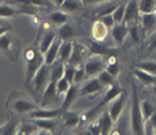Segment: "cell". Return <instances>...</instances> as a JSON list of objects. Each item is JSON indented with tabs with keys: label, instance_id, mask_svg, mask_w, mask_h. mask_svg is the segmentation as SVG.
Listing matches in <instances>:
<instances>
[{
	"label": "cell",
	"instance_id": "cell-26",
	"mask_svg": "<svg viewBox=\"0 0 156 135\" xmlns=\"http://www.w3.org/2000/svg\"><path fill=\"white\" fill-rule=\"evenodd\" d=\"M58 34H59V38L62 40H71L76 35V33H75V29L73 28L71 24L65 23V24L60 26Z\"/></svg>",
	"mask_w": 156,
	"mask_h": 135
},
{
	"label": "cell",
	"instance_id": "cell-34",
	"mask_svg": "<svg viewBox=\"0 0 156 135\" xmlns=\"http://www.w3.org/2000/svg\"><path fill=\"white\" fill-rule=\"evenodd\" d=\"M71 85H72V83H71L66 78H64V76L60 78L56 83V88H57L58 95H65V94L67 92V90L69 89Z\"/></svg>",
	"mask_w": 156,
	"mask_h": 135
},
{
	"label": "cell",
	"instance_id": "cell-51",
	"mask_svg": "<svg viewBox=\"0 0 156 135\" xmlns=\"http://www.w3.org/2000/svg\"><path fill=\"white\" fill-rule=\"evenodd\" d=\"M149 88H151V92H153V94H154V95L156 96V85H151V87H149Z\"/></svg>",
	"mask_w": 156,
	"mask_h": 135
},
{
	"label": "cell",
	"instance_id": "cell-15",
	"mask_svg": "<svg viewBox=\"0 0 156 135\" xmlns=\"http://www.w3.org/2000/svg\"><path fill=\"white\" fill-rule=\"evenodd\" d=\"M134 76L139 80L142 85H146V87H151V85H156V75L147 73L145 71H141V69L135 68L134 69Z\"/></svg>",
	"mask_w": 156,
	"mask_h": 135
},
{
	"label": "cell",
	"instance_id": "cell-14",
	"mask_svg": "<svg viewBox=\"0 0 156 135\" xmlns=\"http://www.w3.org/2000/svg\"><path fill=\"white\" fill-rule=\"evenodd\" d=\"M98 126H100L101 134H109L112 132L113 125H115V120L112 119V117L110 116V113L108 112L106 110L105 112H103L102 117L98 120Z\"/></svg>",
	"mask_w": 156,
	"mask_h": 135
},
{
	"label": "cell",
	"instance_id": "cell-19",
	"mask_svg": "<svg viewBox=\"0 0 156 135\" xmlns=\"http://www.w3.org/2000/svg\"><path fill=\"white\" fill-rule=\"evenodd\" d=\"M73 47H74V44H73L71 40H64V42H62L60 50H59V56H58V60H60L62 62L68 61L71 56H72Z\"/></svg>",
	"mask_w": 156,
	"mask_h": 135
},
{
	"label": "cell",
	"instance_id": "cell-16",
	"mask_svg": "<svg viewBox=\"0 0 156 135\" xmlns=\"http://www.w3.org/2000/svg\"><path fill=\"white\" fill-rule=\"evenodd\" d=\"M91 31H93V37H94V40H98V42H102V40H104V38L108 36L109 28L106 27L104 23L101 22L100 20H98V21H96V22L93 24Z\"/></svg>",
	"mask_w": 156,
	"mask_h": 135
},
{
	"label": "cell",
	"instance_id": "cell-44",
	"mask_svg": "<svg viewBox=\"0 0 156 135\" xmlns=\"http://www.w3.org/2000/svg\"><path fill=\"white\" fill-rule=\"evenodd\" d=\"M100 21L101 22H103L105 24L106 27L109 28V30L116 24L115 22V20H113V16H112V14H108V15H103V16H100Z\"/></svg>",
	"mask_w": 156,
	"mask_h": 135
},
{
	"label": "cell",
	"instance_id": "cell-4",
	"mask_svg": "<svg viewBox=\"0 0 156 135\" xmlns=\"http://www.w3.org/2000/svg\"><path fill=\"white\" fill-rule=\"evenodd\" d=\"M126 103H127V95H126L125 90H123L115 99H112V101L108 104V112L110 113V116L112 117V119L115 120V123L120 118L124 109H125Z\"/></svg>",
	"mask_w": 156,
	"mask_h": 135
},
{
	"label": "cell",
	"instance_id": "cell-29",
	"mask_svg": "<svg viewBox=\"0 0 156 135\" xmlns=\"http://www.w3.org/2000/svg\"><path fill=\"white\" fill-rule=\"evenodd\" d=\"M55 40H56V34L55 33H48V34H45L44 37L42 38V40H41V43L38 45L39 51L44 54L45 52L49 50V47L52 45V43L55 42Z\"/></svg>",
	"mask_w": 156,
	"mask_h": 135
},
{
	"label": "cell",
	"instance_id": "cell-37",
	"mask_svg": "<svg viewBox=\"0 0 156 135\" xmlns=\"http://www.w3.org/2000/svg\"><path fill=\"white\" fill-rule=\"evenodd\" d=\"M118 5H119V4L115 2L113 0L110 1V4H105V2H104V5L102 6V8H100V11H98V15H100V16H103V15L112 14Z\"/></svg>",
	"mask_w": 156,
	"mask_h": 135
},
{
	"label": "cell",
	"instance_id": "cell-31",
	"mask_svg": "<svg viewBox=\"0 0 156 135\" xmlns=\"http://www.w3.org/2000/svg\"><path fill=\"white\" fill-rule=\"evenodd\" d=\"M67 20H68V16L64 11H56L52 12L50 14V21L57 26L65 24V23H67Z\"/></svg>",
	"mask_w": 156,
	"mask_h": 135
},
{
	"label": "cell",
	"instance_id": "cell-45",
	"mask_svg": "<svg viewBox=\"0 0 156 135\" xmlns=\"http://www.w3.org/2000/svg\"><path fill=\"white\" fill-rule=\"evenodd\" d=\"M147 49L149 51L156 50V31L151 33L148 40H147Z\"/></svg>",
	"mask_w": 156,
	"mask_h": 135
},
{
	"label": "cell",
	"instance_id": "cell-2",
	"mask_svg": "<svg viewBox=\"0 0 156 135\" xmlns=\"http://www.w3.org/2000/svg\"><path fill=\"white\" fill-rule=\"evenodd\" d=\"M26 60V85H29L33 81L34 76L39 71V68L45 64L44 54L39 51V49H28L24 52Z\"/></svg>",
	"mask_w": 156,
	"mask_h": 135
},
{
	"label": "cell",
	"instance_id": "cell-21",
	"mask_svg": "<svg viewBox=\"0 0 156 135\" xmlns=\"http://www.w3.org/2000/svg\"><path fill=\"white\" fill-rule=\"evenodd\" d=\"M89 47H90V52L96 54V56H102V57L111 56V49H109V47H106L104 45H102L98 40L90 42Z\"/></svg>",
	"mask_w": 156,
	"mask_h": 135
},
{
	"label": "cell",
	"instance_id": "cell-10",
	"mask_svg": "<svg viewBox=\"0 0 156 135\" xmlns=\"http://www.w3.org/2000/svg\"><path fill=\"white\" fill-rule=\"evenodd\" d=\"M62 109H36L29 113V117L33 119H55L62 116Z\"/></svg>",
	"mask_w": 156,
	"mask_h": 135
},
{
	"label": "cell",
	"instance_id": "cell-13",
	"mask_svg": "<svg viewBox=\"0 0 156 135\" xmlns=\"http://www.w3.org/2000/svg\"><path fill=\"white\" fill-rule=\"evenodd\" d=\"M79 88H80L79 85L72 83V85L69 87V89L67 90V92L65 94V97H64V101H62V111H67L71 107V105H72L73 103L76 101V98L80 95Z\"/></svg>",
	"mask_w": 156,
	"mask_h": 135
},
{
	"label": "cell",
	"instance_id": "cell-52",
	"mask_svg": "<svg viewBox=\"0 0 156 135\" xmlns=\"http://www.w3.org/2000/svg\"><path fill=\"white\" fill-rule=\"evenodd\" d=\"M4 130H5V125H2V126H0V135L4 134Z\"/></svg>",
	"mask_w": 156,
	"mask_h": 135
},
{
	"label": "cell",
	"instance_id": "cell-32",
	"mask_svg": "<svg viewBox=\"0 0 156 135\" xmlns=\"http://www.w3.org/2000/svg\"><path fill=\"white\" fill-rule=\"evenodd\" d=\"M97 78H98L101 83L104 85L105 88L110 87V85H116V78H115L113 75H111V74L109 73L106 69H103V71L98 74V76H97Z\"/></svg>",
	"mask_w": 156,
	"mask_h": 135
},
{
	"label": "cell",
	"instance_id": "cell-11",
	"mask_svg": "<svg viewBox=\"0 0 156 135\" xmlns=\"http://www.w3.org/2000/svg\"><path fill=\"white\" fill-rule=\"evenodd\" d=\"M140 24L144 31L151 34L156 31V12L148 14H140Z\"/></svg>",
	"mask_w": 156,
	"mask_h": 135
},
{
	"label": "cell",
	"instance_id": "cell-12",
	"mask_svg": "<svg viewBox=\"0 0 156 135\" xmlns=\"http://www.w3.org/2000/svg\"><path fill=\"white\" fill-rule=\"evenodd\" d=\"M62 40L60 38H56L55 42L52 43L49 50L44 53V61L46 65L51 66L52 64L58 60V56H59V50H60V45H62Z\"/></svg>",
	"mask_w": 156,
	"mask_h": 135
},
{
	"label": "cell",
	"instance_id": "cell-1",
	"mask_svg": "<svg viewBox=\"0 0 156 135\" xmlns=\"http://www.w3.org/2000/svg\"><path fill=\"white\" fill-rule=\"evenodd\" d=\"M132 103H131V130L133 134H144L146 132L145 120L141 113L140 99L138 96V88L135 83H132Z\"/></svg>",
	"mask_w": 156,
	"mask_h": 135
},
{
	"label": "cell",
	"instance_id": "cell-42",
	"mask_svg": "<svg viewBox=\"0 0 156 135\" xmlns=\"http://www.w3.org/2000/svg\"><path fill=\"white\" fill-rule=\"evenodd\" d=\"M105 69L109 72V73L113 75L115 78H117L118 74L120 73V71H122V66L117 62H113V64H109V65H106Z\"/></svg>",
	"mask_w": 156,
	"mask_h": 135
},
{
	"label": "cell",
	"instance_id": "cell-35",
	"mask_svg": "<svg viewBox=\"0 0 156 135\" xmlns=\"http://www.w3.org/2000/svg\"><path fill=\"white\" fill-rule=\"evenodd\" d=\"M125 6H126V2L125 4H119V5L116 7V9L112 13V16H113V20L116 23H123L124 22V17H125Z\"/></svg>",
	"mask_w": 156,
	"mask_h": 135
},
{
	"label": "cell",
	"instance_id": "cell-46",
	"mask_svg": "<svg viewBox=\"0 0 156 135\" xmlns=\"http://www.w3.org/2000/svg\"><path fill=\"white\" fill-rule=\"evenodd\" d=\"M111 0H83V4L86 5H95V4H104V2H109Z\"/></svg>",
	"mask_w": 156,
	"mask_h": 135
},
{
	"label": "cell",
	"instance_id": "cell-23",
	"mask_svg": "<svg viewBox=\"0 0 156 135\" xmlns=\"http://www.w3.org/2000/svg\"><path fill=\"white\" fill-rule=\"evenodd\" d=\"M140 106H141V113H142V117H144V120L148 121L151 117L156 112V109L154 106V104L151 103V101H147V99H142L140 102Z\"/></svg>",
	"mask_w": 156,
	"mask_h": 135
},
{
	"label": "cell",
	"instance_id": "cell-24",
	"mask_svg": "<svg viewBox=\"0 0 156 135\" xmlns=\"http://www.w3.org/2000/svg\"><path fill=\"white\" fill-rule=\"evenodd\" d=\"M128 38L129 42L133 45H139L140 40H141V30L138 27L136 22L132 23V24H128Z\"/></svg>",
	"mask_w": 156,
	"mask_h": 135
},
{
	"label": "cell",
	"instance_id": "cell-17",
	"mask_svg": "<svg viewBox=\"0 0 156 135\" xmlns=\"http://www.w3.org/2000/svg\"><path fill=\"white\" fill-rule=\"evenodd\" d=\"M64 117V124L67 128H74L81 123V114L78 112H72V111H64L62 112Z\"/></svg>",
	"mask_w": 156,
	"mask_h": 135
},
{
	"label": "cell",
	"instance_id": "cell-48",
	"mask_svg": "<svg viewBox=\"0 0 156 135\" xmlns=\"http://www.w3.org/2000/svg\"><path fill=\"white\" fill-rule=\"evenodd\" d=\"M147 123H148V124L151 125V127L153 128V130H155V128H156V112L154 113L153 116H151V119H149V120H148Z\"/></svg>",
	"mask_w": 156,
	"mask_h": 135
},
{
	"label": "cell",
	"instance_id": "cell-7",
	"mask_svg": "<svg viewBox=\"0 0 156 135\" xmlns=\"http://www.w3.org/2000/svg\"><path fill=\"white\" fill-rule=\"evenodd\" d=\"M105 87L100 82L98 78H94L86 81L83 85L79 88V92L81 96H95L100 94Z\"/></svg>",
	"mask_w": 156,
	"mask_h": 135
},
{
	"label": "cell",
	"instance_id": "cell-20",
	"mask_svg": "<svg viewBox=\"0 0 156 135\" xmlns=\"http://www.w3.org/2000/svg\"><path fill=\"white\" fill-rule=\"evenodd\" d=\"M56 81H52L50 80L48 87L45 88V90L42 94V104H45L48 102L53 101L56 97H58V92H57V88H56Z\"/></svg>",
	"mask_w": 156,
	"mask_h": 135
},
{
	"label": "cell",
	"instance_id": "cell-41",
	"mask_svg": "<svg viewBox=\"0 0 156 135\" xmlns=\"http://www.w3.org/2000/svg\"><path fill=\"white\" fill-rule=\"evenodd\" d=\"M37 130V126L34 124H23L21 125V128L17 130L19 134H34Z\"/></svg>",
	"mask_w": 156,
	"mask_h": 135
},
{
	"label": "cell",
	"instance_id": "cell-40",
	"mask_svg": "<svg viewBox=\"0 0 156 135\" xmlns=\"http://www.w3.org/2000/svg\"><path fill=\"white\" fill-rule=\"evenodd\" d=\"M17 132V121L16 120H8L5 124V130L4 134H15Z\"/></svg>",
	"mask_w": 156,
	"mask_h": 135
},
{
	"label": "cell",
	"instance_id": "cell-6",
	"mask_svg": "<svg viewBox=\"0 0 156 135\" xmlns=\"http://www.w3.org/2000/svg\"><path fill=\"white\" fill-rule=\"evenodd\" d=\"M106 67V61L104 60V57L102 56H96L91 57L90 59H88L86 64H84V71L88 76H95L105 69Z\"/></svg>",
	"mask_w": 156,
	"mask_h": 135
},
{
	"label": "cell",
	"instance_id": "cell-25",
	"mask_svg": "<svg viewBox=\"0 0 156 135\" xmlns=\"http://www.w3.org/2000/svg\"><path fill=\"white\" fill-rule=\"evenodd\" d=\"M60 7L65 13H78L82 9V4L79 0H65Z\"/></svg>",
	"mask_w": 156,
	"mask_h": 135
},
{
	"label": "cell",
	"instance_id": "cell-39",
	"mask_svg": "<svg viewBox=\"0 0 156 135\" xmlns=\"http://www.w3.org/2000/svg\"><path fill=\"white\" fill-rule=\"evenodd\" d=\"M75 71H76V66H74V65H72V64L65 65V69H64V78H66L71 83H73Z\"/></svg>",
	"mask_w": 156,
	"mask_h": 135
},
{
	"label": "cell",
	"instance_id": "cell-22",
	"mask_svg": "<svg viewBox=\"0 0 156 135\" xmlns=\"http://www.w3.org/2000/svg\"><path fill=\"white\" fill-rule=\"evenodd\" d=\"M64 69H65V65L60 60H57L55 64H52L50 66V80L57 82L60 78L64 76Z\"/></svg>",
	"mask_w": 156,
	"mask_h": 135
},
{
	"label": "cell",
	"instance_id": "cell-38",
	"mask_svg": "<svg viewBox=\"0 0 156 135\" xmlns=\"http://www.w3.org/2000/svg\"><path fill=\"white\" fill-rule=\"evenodd\" d=\"M13 4H22V5L29 6H38V7H45L48 6L46 0H12Z\"/></svg>",
	"mask_w": 156,
	"mask_h": 135
},
{
	"label": "cell",
	"instance_id": "cell-49",
	"mask_svg": "<svg viewBox=\"0 0 156 135\" xmlns=\"http://www.w3.org/2000/svg\"><path fill=\"white\" fill-rule=\"evenodd\" d=\"M11 30V27H7V26H0V36H2L4 34L8 33Z\"/></svg>",
	"mask_w": 156,
	"mask_h": 135
},
{
	"label": "cell",
	"instance_id": "cell-3",
	"mask_svg": "<svg viewBox=\"0 0 156 135\" xmlns=\"http://www.w3.org/2000/svg\"><path fill=\"white\" fill-rule=\"evenodd\" d=\"M49 82H50V66L44 64L34 76L33 81L30 82L33 83L34 92L36 95H42L45 88L49 85Z\"/></svg>",
	"mask_w": 156,
	"mask_h": 135
},
{
	"label": "cell",
	"instance_id": "cell-30",
	"mask_svg": "<svg viewBox=\"0 0 156 135\" xmlns=\"http://www.w3.org/2000/svg\"><path fill=\"white\" fill-rule=\"evenodd\" d=\"M12 47H13V40H12L11 35L6 33L2 36H0V50L7 54H9Z\"/></svg>",
	"mask_w": 156,
	"mask_h": 135
},
{
	"label": "cell",
	"instance_id": "cell-50",
	"mask_svg": "<svg viewBox=\"0 0 156 135\" xmlns=\"http://www.w3.org/2000/svg\"><path fill=\"white\" fill-rule=\"evenodd\" d=\"M64 1H65V0H52V2L56 4L57 6H62Z\"/></svg>",
	"mask_w": 156,
	"mask_h": 135
},
{
	"label": "cell",
	"instance_id": "cell-33",
	"mask_svg": "<svg viewBox=\"0 0 156 135\" xmlns=\"http://www.w3.org/2000/svg\"><path fill=\"white\" fill-rule=\"evenodd\" d=\"M17 11L11 5H0V17L1 19H12L15 17Z\"/></svg>",
	"mask_w": 156,
	"mask_h": 135
},
{
	"label": "cell",
	"instance_id": "cell-5",
	"mask_svg": "<svg viewBox=\"0 0 156 135\" xmlns=\"http://www.w3.org/2000/svg\"><path fill=\"white\" fill-rule=\"evenodd\" d=\"M9 107L14 113L16 114H26V113L33 112L34 110L38 109L37 104L34 102L26 99V98H13L9 102Z\"/></svg>",
	"mask_w": 156,
	"mask_h": 135
},
{
	"label": "cell",
	"instance_id": "cell-8",
	"mask_svg": "<svg viewBox=\"0 0 156 135\" xmlns=\"http://www.w3.org/2000/svg\"><path fill=\"white\" fill-rule=\"evenodd\" d=\"M111 37L116 46H122L128 36V24L126 23H116L111 29Z\"/></svg>",
	"mask_w": 156,
	"mask_h": 135
},
{
	"label": "cell",
	"instance_id": "cell-18",
	"mask_svg": "<svg viewBox=\"0 0 156 135\" xmlns=\"http://www.w3.org/2000/svg\"><path fill=\"white\" fill-rule=\"evenodd\" d=\"M34 124L37 126V128L48 134L53 133L57 127V123L53 119H34Z\"/></svg>",
	"mask_w": 156,
	"mask_h": 135
},
{
	"label": "cell",
	"instance_id": "cell-27",
	"mask_svg": "<svg viewBox=\"0 0 156 135\" xmlns=\"http://www.w3.org/2000/svg\"><path fill=\"white\" fill-rule=\"evenodd\" d=\"M140 14H148L156 12V0H139Z\"/></svg>",
	"mask_w": 156,
	"mask_h": 135
},
{
	"label": "cell",
	"instance_id": "cell-47",
	"mask_svg": "<svg viewBox=\"0 0 156 135\" xmlns=\"http://www.w3.org/2000/svg\"><path fill=\"white\" fill-rule=\"evenodd\" d=\"M89 130L91 132V134H101V130H100V126H98V124L90 125Z\"/></svg>",
	"mask_w": 156,
	"mask_h": 135
},
{
	"label": "cell",
	"instance_id": "cell-9",
	"mask_svg": "<svg viewBox=\"0 0 156 135\" xmlns=\"http://www.w3.org/2000/svg\"><path fill=\"white\" fill-rule=\"evenodd\" d=\"M140 16L139 12V0H128L125 6V17L124 23L132 24L135 23Z\"/></svg>",
	"mask_w": 156,
	"mask_h": 135
},
{
	"label": "cell",
	"instance_id": "cell-36",
	"mask_svg": "<svg viewBox=\"0 0 156 135\" xmlns=\"http://www.w3.org/2000/svg\"><path fill=\"white\" fill-rule=\"evenodd\" d=\"M82 56H83V52L81 50V47L78 46V45H74L72 56H71L69 60H68V64H72L74 66H76L80 62V60H82Z\"/></svg>",
	"mask_w": 156,
	"mask_h": 135
},
{
	"label": "cell",
	"instance_id": "cell-43",
	"mask_svg": "<svg viewBox=\"0 0 156 135\" xmlns=\"http://www.w3.org/2000/svg\"><path fill=\"white\" fill-rule=\"evenodd\" d=\"M87 75L86 73V71H84V67H79L76 68V71H75V74H74V80H73V83H76L79 85L80 82H82V80L84 79V76Z\"/></svg>",
	"mask_w": 156,
	"mask_h": 135
},
{
	"label": "cell",
	"instance_id": "cell-28",
	"mask_svg": "<svg viewBox=\"0 0 156 135\" xmlns=\"http://www.w3.org/2000/svg\"><path fill=\"white\" fill-rule=\"evenodd\" d=\"M134 67L145 71L147 73L156 75V61H149V60H142L134 64Z\"/></svg>",
	"mask_w": 156,
	"mask_h": 135
}]
</instances>
